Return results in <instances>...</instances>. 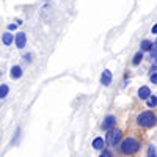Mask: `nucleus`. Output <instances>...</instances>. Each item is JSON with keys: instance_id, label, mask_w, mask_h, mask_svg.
<instances>
[{"instance_id": "nucleus-1", "label": "nucleus", "mask_w": 157, "mask_h": 157, "mask_svg": "<svg viewBox=\"0 0 157 157\" xmlns=\"http://www.w3.org/2000/svg\"><path fill=\"white\" fill-rule=\"evenodd\" d=\"M137 123L141 127H151V126H154L157 123V118H155V115L152 112H143V113H140L137 116Z\"/></svg>"}, {"instance_id": "nucleus-2", "label": "nucleus", "mask_w": 157, "mask_h": 157, "mask_svg": "<svg viewBox=\"0 0 157 157\" xmlns=\"http://www.w3.org/2000/svg\"><path fill=\"white\" fill-rule=\"evenodd\" d=\"M138 148H140V143H138L135 138H132V137L126 138V140L123 141V145H121V151H123L124 154H134V152L138 151Z\"/></svg>"}, {"instance_id": "nucleus-3", "label": "nucleus", "mask_w": 157, "mask_h": 157, "mask_svg": "<svg viewBox=\"0 0 157 157\" xmlns=\"http://www.w3.org/2000/svg\"><path fill=\"white\" fill-rule=\"evenodd\" d=\"M121 130L120 129H112V130H109V134H107V143L110 146H116L118 143H120V140H121Z\"/></svg>"}, {"instance_id": "nucleus-4", "label": "nucleus", "mask_w": 157, "mask_h": 157, "mask_svg": "<svg viewBox=\"0 0 157 157\" xmlns=\"http://www.w3.org/2000/svg\"><path fill=\"white\" fill-rule=\"evenodd\" d=\"M25 43H27V36H25V33H17L16 35V47L17 49H24Z\"/></svg>"}, {"instance_id": "nucleus-5", "label": "nucleus", "mask_w": 157, "mask_h": 157, "mask_svg": "<svg viewBox=\"0 0 157 157\" xmlns=\"http://www.w3.org/2000/svg\"><path fill=\"white\" fill-rule=\"evenodd\" d=\"M101 82H102V85H105V86H109L110 83H112V72L109 71V69H105L102 72V75H101Z\"/></svg>"}, {"instance_id": "nucleus-6", "label": "nucleus", "mask_w": 157, "mask_h": 157, "mask_svg": "<svg viewBox=\"0 0 157 157\" xmlns=\"http://www.w3.org/2000/svg\"><path fill=\"white\" fill-rule=\"evenodd\" d=\"M115 121H116V118H115V116H112V115H109V116L105 118V120H104V123H102V129H104V130H109L110 127H113Z\"/></svg>"}, {"instance_id": "nucleus-7", "label": "nucleus", "mask_w": 157, "mask_h": 157, "mask_svg": "<svg viewBox=\"0 0 157 157\" xmlns=\"http://www.w3.org/2000/svg\"><path fill=\"white\" fill-rule=\"evenodd\" d=\"M138 96H140L141 99H148V98L151 96V90H149L148 86H141V88L138 90Z\"/></svg>"}, {"instance_id": "nucleus-8", "label": "nucleus", "mask_w": 157, "mask_h": 157, "mask_svg": "<svg viewBox=\"0 0 157 157\" xmlns=\"http://www.w3.org/2000/svg\"><path fill=\"white\" fill-rule=\"evenodd\" d=\"M22 75V68L21 66H13L11 68V77L13 78H21Z\"/></svg>"}, {"instance_id": "nucleus-9", "label": "nucleus", "mask_w": 157, "mask_h": 157, "mask_svg": "<svg viewBox=\"0 0 157 157\" xmlns=\"http://www.w3.org/2000/svg\"><path fill=\"white\" fill-rule=\"evenodd\" d=\"M2 41H3L5 46H10V44H13V41H14V36H13L11 33H3Z\"/></svg>"}, {"instance_id": "nucleus-10", "label": "nucleus", "mask_w": 157, "mask_h": 157, "mask_svg": "<svg viewBox=\"0 0 157 157\" xmlns=\"http://www.w3.org/2000/svg\"><path fill=\"white\" fill-rule=\"evenodd\" d=\"M93 148H94V149H102V148H104V140H102L101 137L94 138V141H93Z\"/></svg>"}, {"instance_id": "nucleus-11", "label": "nucleus", "mask_w": 157, "mask_h": 157, "mask_svg": "<svg viewBox=\"0 0 157 157\" xmlns=\"http://www.w3.org/2000/svg\"><path fill=\"white\" fill-rule=\"evenodd\" d=\"M140 47H141V50H151L152 49V43L148 41V39H145V41H141Z\"/></svg>"}, {"instance_id": "nucleus-12", "label": "nucleus", "mask_w": 157, "mask_h": 157, "mask_svg": "<svg viewBox=\"0 0 157 157\" xmlns=\"http://www.w3.org/2000/svg\"><path fill=\"white\" fill-rule=\"evenodd\" d=\"M8 91H10L8 85H0V99H3V98H6V94H8Z\"/></svg>"}, {"instance_id": "nucleus-13", "label": "nucleus", "mask_w": 157, "mask_h": 157, "mask_svg": "<svg viewBox=\"0 0 157 157\" xmlns=\"http://www.w3.org/2000/svg\"><path fill=\"white\" fill-rule=\"evenodd\" d=\"M146 101H148V107H155L157 105V96H149Z\"/></svg>"}, {"instance_id": "nucleus-14", "label": "nucleus", "mask_w": 157, "mask_h": 157, "mask_svg": "<svg viewBox=\"0 0 157 157\" xmlns=\"http://www.w3.org/2000/svg\"><path fill=\"white\" fill-rule=\"evenodd\" d=\"M141 60H143V54H141V52H138V54L134 57V61H132V63H134V64H138Z\"/></svg>"}, {"instance_id": "nucleus-15", "label": "nucleus", "mask_w": 157, "mask_h": 157, "mask_svg": "<svg viewBox=\"0 0 157 157\" xmlns=\"http://www.w3.org/2000/svg\"><path fill=\"white\" fill-rule=\"evenodd\" d=\"M151 57H152V60L157 63V46H155L154 49H151Z\"/></svg>"}, {"instance_id": "nucleus-16", "label": "nucleus", "mask_w": 157, "mask_h": 157, "mask_svg": "<svg viewBox=\"0 0 157 157\" xmlns=\"http://www.w3.org/2000/svg\"><path fill=\"white\" fill-rule=\"evenodd\" d=\"M151 82H152V83H155V85H157V72H154V74H152V75H151Z\"/></svg>"}, {"instance_id": "nucleus-17", "label": "nucleus", "mask_w": 157, "mask_h": 157, "mask_svg": "<svg viewBox=\"0 0 157 157\" xmlns=\"http://www.w3.org/2000/svg\"><path fill=\"white\" fill-rule=\"evenodd\" d=\"M8 29H10V30H14V29H16V25H14V24H10V25H8Z\"/></svg>"}, {"instance_id": "nucleus-18", "label": "nucleus", "mask_w": 157, "mask_h": 157, "mask_svg": "<svg viewBox=\"0 0 157 157\" xmlns=\"http://www.w3.org/2000/svg\"><path fill=\"white\" fill-rule=\"evenodd\" d=\"M152 33H154V35H157V24L152 27Z\"/></svg>"}, {"instance_id": "nucleus-19", "label": "nucleus", "mask_w": 157, "mask_h": 157, "mask_svg": "<svg viewBox=\"0 0 157 157\" xmlns=\"http://www.w3.org/2000/svg\"><path fill=\"white\" fill-rule=\"evenodd\" d=\"M101 157H112V155H110V152H104Z\"/></svg>"}, {"instance_id": "nucleus-20", "label": "nucleus", "mask_w": 157, "mask_h": 157, "mask_svg": "<svg viewBox=\"0 0 157 157\" xmlns=\"http://www.w3.org/2000/svg\"><path fill=\"white\" fill-rule=\"evenodd\" d=\"M30 58H32V55H25V61H32Z\"/></svg>"}, {"instance_id": "nucleus-21", "label": "nucleus", "mask_w": 157, "mask_h": 157, "mask_svg": "<svg viewBox=\"0 0 157 157\" xmlns=\"http://www.w3.org/2000/svg\"><path fill=\"white\" fill-rule=\"evenodd\" d=\"M0 75H2V71H0Z\"/></svg>"}, {"instance_id": "nucleus-22", "label": "nucleus", "mask_w": 157, "mask_h": 157, "mask_svg": "<svg viewBox=\"0 0 157 157\" xmlns=\"http://www.w3.org/2000/svg\"><path fill=\"white\" fill-rule=\"evenodd\" d=\"M155 46H157V41H155Z\"/></svg>"}]
</instances>
